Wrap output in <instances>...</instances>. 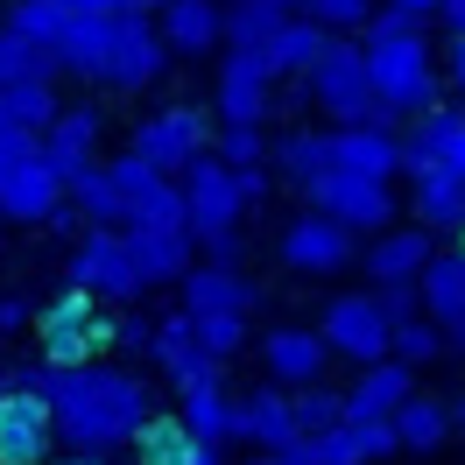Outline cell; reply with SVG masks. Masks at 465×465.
Instances as JSON below:
<instances>
[{
    "label": "cell",
    "instance_id": "5b68a950",
    "mask_svg": "<svg viewBox=\"0 0 465 465\" xmlns=\"http://www.w3.org/2000/svg\"><path fill=\"white\" fill-rule=\"evenodd\" d=\"M71 290L92 296L99 311H134V296L148 282L134 268V254H127V232H99V226L78 232V247H71Z\"/></svg>",
    "mask_w": 465,
    "mask_h": 465
},
{
    "label": "cell",
    "instance_id": "ee69618b",
    "mask_svg": "<svg viewBox=\"0 0 465 465\" xmlns=\"http://www.w3.org/2000/svg\"><path fill=\"white\" fill-rule=\"evenodd\" d=\"M198 268H240V226L232 232H204L198 240Z\"/></svg>",
    "mask_w": 465,
    "mask_h": 465
},
{
    "label": "cell",
    "instance_id": "1f68e13d",
    "mask_svg": "<svg viewBox=\"0 0 465 465\" xmlns=\"http://www.w3.org/2000/svg\"><path fill=\"white\" fill-rule=\"evenodd\" d=\"M324 43H331V35H324L318 22H303V15H296L290 29H275V43L254 50V57H262V71L282 85V78H311V64L324 57Z\"/></svg>",
    "mask_w": 465,
    "mask_h": 465
},
{
    "label": "cell",
    "instance_id": "9a60e30c",
    "mask_svg": "<svg viewBox=\"0 0 465 465\" xmlns=\"http://www.w3.org/2000/svg\"><path fill=\"white\" fill-rule=\"evenodd\" d=\"M262 367L275 388H311V381H324V367H331V352H324V339L311 331V324H275L262 339Z\"/></svg>",
    "mask_w": 465,
    "mask_h": 465
},
{
    "label": "cell",
    "instance_id": "d6986e66",
    "mask_svg": "<svg viewBox=\"0 0 465 465\" xmlns=\"http://www.w3.org/2000/svg\"><path fill=\"white\" fill-rule=\"evenodd\" d=\"M176 296H183V318H247L254 311V282L240 268H191Z\"/></svg>",
    "mask_w": 465,
    "mask_h": 465
},
{
    "label": "cell",
    "instance_id": "9f6ffc18",
    "mask_svg": "<svg viewBox=\"0 0 465 465\" xmlns=\"http://www.w3.org/2000/svg\"><path fill=\"white\" fill-rule=\"evenodd\" d=\"M459 423H465V388L451 395V430H459Z\"/></svg>",
    "mask_w": 465,
    "mask_h": 465
},
{
    "label": "cell",
    "instance_id": "ab89813d",
    "mask_svg": "<svg viewBox=\"0 0 465 465\" xmlns=\"http://www.w3.org/2000/svg\"><path fill=\"white\" fill-rule=\"evenodd\" d=\"M296 15L318 22L331 43H346V35H360L367 22H374V0H296Z\"/></svg>",
    "mask_w": 465,
    "mask_h": 465
},
{
    "label": "cell",
    "instance_id": "ffe728a7",
    "mask_svg": "<svg viewBox=\"0 0 465 465\" xmlns=\"http://www.w3.org/2000/svg\"><path fill=\"white\" fill-rule=\"evenodd\" d=\"M296 459L303 465H374V459H395V430L388 423H339L324 437H303Z\"/></svg>",
    "mask_w": 465,
    "mask_h": 465
},
{
    "label": "cell",
    "instance_id": "2e32d148",
    "mask_svg": "<svg viewBox=\"0 0 465 465\" xmlns=\"http://www.w3.org/2000/svg\"><path fill=\"white\" fill-rule=\"evenodd\" d=\"M331 170L367 176V183H395L402 176V134L395 127H339L331 134Z\"/></svg>",
    "mask_w": 465,
    "mask_h": 465
},
{
    "label": "cell",
    "instance_id": "83f0119b",
    "mask_svg": "<svg viewBox=\"0 0 465 465\" xmlns=\"http://www.w3.org/2000/svg\"><path fill=\"white\" fill-rule=\"evenodd\" d=\"M134 459L142 465H226V451H212V444H198V437L183 430L176 416H148L142 430H134Z\"/></svg>",
    "mask_w": 465,
    "mask_h": 465
},
{
    "label": "cell",
    "instance_id": "30bf717a",
    "mask_svg": "<svg viewBox=\"0 0 465 465\" xmlns=\"http://www.w3.org/2000/svg\"><path fill=\"white\" fill-rule=\"evenodd\" d=\"M275 254H282V268H296V275H339V268L360 254V240H352L346 226L318 219V212H296L290 226H282V240H275Z\"/></svg>",
    "mask_w": 465,
    "mask_h": 465
},
{
    "label": "cell",
    "instance_id": "8fae6325",
    "mask_svg": "<svg viewBox=\"0 0 465 465\" xmlns=\"http://www.w3.org/2000/svg\"><path fill=\"white\" fill-rule=\"evenodd\" d=\"M99 134H106V114H99V106H57V120L43 127L35 155L50 163L57 183H71V176H85L92 163H99Z\"/></svg>",
    "mask_w": 465,
    "mask_h": 465
},
{
    "label": "cell",
    "instance_id": "cb8c5ba5",
    "mask_svg": "<svg viewBox=\"0 0 465 465\" xmlns=\"http://www.w3.org/2000/svg\"><path fill=\"white\" fill-rule=\"evenodd\" d=\"M409 204H416V226L430 232H465V176L459 170H416L409 176Z\"/></svg>",
    "mask_w": 465,
    "mask_h": 465
},
{
    "label": "cell",
    "instance_id": "7a4b0ae2",
    "mask_svg": "<svg viewBox=\"0 0 465 465\" xmlns=\"http://www.w3.org/2000/svg\"><path fill=\"white\" fill-rule=\"evenodd\" d=\"M360 57H367V78H374V99L388 114V127L437 114V57H430L423 22H402V15L374 7V22L360 29Z\"/></svg>",
    "mask_w": 465,
    "mask_h": 465
},
{
    "label": "cell",
    "instance_id": "44dd1931",
    "mask_svg": "<svg viewBox=\"0 0 465 465\" xmlns=\"http://www.w3.org/2000/svg\"><path fill=\"white\" fill-rule=\"evenodd\" d=\"M240 437H247L254 451H290V444H303V437H296L290 388H275V381L247 388V395H240Z\"/></svg>",
    "mask_w": 465,
    "mask_h": 465
},
{
    "label": "cell",
    "instance_id": "7bdbcfd3",
    "mask_svg": "<svg viewBox=\"0 0 465 465\" xmlns=\"http://www.w3.org/2000/svg\"><path fill=\"white\" fill-rule=\"evenodd\" d=\"M191 339L204 346V360H219V367H226L232 352L247 346V318H191Z\"/></svg>",
    "mask_w": 465,
    "mask_h": 465
},
{
    "label": "cell",
    "instance_id": "4fadbf2b",
    "mask_svg": "<svg viewBox=\"0 0 465 465\" xmlns=\"http://www.w3.org/2000/svg\"><path fill=\"white\" fill-rule=\"evenodd\" d=\"M57 459V423L43 395H0V465H50Z\"/></svg>",
    "mask_w": 465,
    "mask_h": 465
},
{
    "label": "cell",
    "instance_id": "4dcf8cb0",
    "mask_svg": "<svg viewBox=\"0 0 465 465\" xmlns=\"http://www.w3.org/2000/svg\"><path fill=\"white\" fill-rule=\"evenodd\" d=\"M268 170L282 176V183H296V191H311V183L331 170V134H324V127H296V134H282V142L268 148Z\"/></svg>",
    "mask_w": 465,
    "mask_h": 465
},
{
    "label": "cell",
    "instance_id": "91938a15",
    "mask_svg": "<svg viewBox=\"0 0 465 465\" xmlns=\"http://www.w3.org/2000/svg\"><path fill=\"white\" fill-rule=\"evenodd\" d=\"M459 254H465V232H459Z\"/></svg>",
    "mask_w": 465,
    "mask_h": 465
},
{
    "label": "cell",
    "instance_id": "f907efd6",
    "mask_svg": "<svg viewBox=\"0 0 465 465\" xmlns=\"http://www.w3.org/2000/svg\"><path fill=\"white\" fill-rule=\"evenodd\" d=\"M444 170H459V176H465V114H459V127H451V148H444Z\"/></svg>",
    "mask_w": 465,
    "mask_h": 465
},
{
    "label": "cell",
    "instance_id": "d4e9b609",
    "mask_svg": "<svg viewBox=\"0 0 465 465\" xmlns=\"http://www.w3.org/2000/svg\"><path fill=\"white\" fill-rule=\"evenodd\" d=\"M409 395H416V374H409V367H395V360L360 367V381L346 388V423H388Z\"/></svg>",
    "mask_w": 465,
    "mask_h": 465
},
{
    "label": "cell",
    "instance_id": "8d00e7d4",
    "mask_svg": "<svg viewBox=\"0 0 465 465\" xmlns=\"http://www.w3.org/2000/svg\"><path fill=\"white\" fill-rule=\"evenodd\" d=\"M50 120H57V85H7V92H0V127L43 142Z\"/></svg>",
    "mask_w": 465,
    "mask_h": 465
},
{
    "label": "cell",
    "instance_id": "681fc988",
    "mask_svg": "<svg viewBox=\"0 0 465 465\" xmlns=\"http://www.w3.org/2000/svg\"><path fill=\"white\" fill-rule=\"evenodd\" d=\"M444 71H451V85L465 92V35H451V50H444Z\"/></svg>",
    "mask_w": 465,
    "mask_h": 465
},
{
    "label": "cell",
    "instance_id": "f1b7e54d",
    "mask_svg": "<svg viewBox=\"0 0 465 465\" xmlns=\"http://www.w3.org/2000/svg\"><path fill=\"white\" fill-rule=\"evenodd\" d=\"M416 296H423V318H430L437 331L465 324V254H459V247L430 254V268L416 275Z\"/></svg>",
    "mask_w": 465,
    "mask_h": 465
},
{
    "label": "cell",
    "instance_id": "484cf974",
    "mask_svg": "<svg viewBox=\"0 0 465 465\" xmlns=\"http://www.w3.org/2000/svg\"><path fill=\"white\" fill-rule=\"evenodd\" d=\"M0 212H7V219H22V226H50V219L64 212V183L50 176L43 155H29L22 170L0 183Z\"/></svg>",
    "mask_w": 465,
    "mask_h": 465
},
{
    "label": "cell",
    "instance_id": "e0dca14e",
    "mask_svg": "<svg viewBox=\"0 0 465 465\" xmlns=\"http://www.w3.org/2000/svg\"><path fill=\"white\" fill-rule=\"evenodd\" d=\"M148 360L176 381V388H204V381H226L219 360H204V346L191 339V318L170 311V318H155V339H148Z\"/></svg>",
    "mask_w": 465,
    "mask_h": 465
},
{
    "label": "cell",
    "instance_id": "5bb4252c",
    "mask_svg": "<svg viewBox=\"0 0 465 465\" xmlns=\"http://www.w3.org/2000/svg\"><path fill=\"white\" fill-rule=\"evenodd\" d=\"M268 114H275V78L254 50H232L219 64V127H262Z\"/></svg>",
    "mask_w": 465,
    "mask_h": 465
},
{
    "label": "cell",
    "instance_id": "4316f807",
    "mask_svg": "<svg viewBox=\"0 0 465 465\" xmlns=\"http://www.w3.org/2000/svg\"><path fill=\"white\" fill-rule=\"evenodd\" d=\"M127 254L142 268V282H183L198 268V240L191 232H155V226H127Z\"/></svg>",
    "mask_w": 465,
    "mask_h": 465
},
{
    "label": "cell",
    "instance_id": "277c9868",
    "mask_svg": "<svg viewBox=\"0 0 465 465\" xmlns=\"http://www.w3.org/2000/svg\"><path fill=\"white\" fill-rule=\"evenodd\" d=\"M311 106L331 120V134L339 127H388L374 99V78H367V57H360V43H324V57L311 64Z\"/></svg>",
    "mask_w": 465,
    "mask_h": 465
},
{
    "label": "cell",
    "instance_id": "ac0fdd59",
    "mask_svg": "<svg viewBox=\"0 0 465 465\" xmlns=\"http://www.w3.org/2000/svg\"><path fill=\"white\" fill-rule=\"evenodd\" d=\"M155 35H163V50H176V57H212L226 43V7L219 0H170L155 15Z\"/></svg>",
    "mask_w": 465,
    "mask_h": 465
},
{
    "label": "cell",
    "instance_id": "db71d44e",
    "mask_svg": "<svg viewBox=\"0 0 465 465\" xmlns=\"http://www.w3.org/2000/svg\"><path fill=\"white\" fill-rule=\"evenodd\" d=\"M247 465H303V459H296V444H290V451H254Z\"/></svg>",
    "mask_w": 465,
    "mask_h": 465
},
{
    "label": "cell",
    "instance_id": "52a82bcc",
    "mask_svg": "<svg viewBox=\"0 0 465 465\" xmlns=\"http://www.w3.org/2000/svg\"><path fill=\"white\" fill-rule=\"evenodd\" d=\"M318 339L331 360H352V367H381L388 360V339H395V324H388V311H381L374 290H346L324 303V324Z\"/></svg>",
    "mask_w": 465,
    "mask_h": 465
},
{
    "label": "cell",
    "instance_id": "836d02e7",
    "mask_svg": "<svg viewBox=\"0 0 465 465\" xmlns=\"http://www.w3.org/2000/svg\"><path fill=\"white\" fill-rule=\"evenodd\" d=\"M296 22V0H240L226 7V50H268L275 29Z\"/></svg>",
    "mask_w": 465,
    "mask_h": 465
},
{
    "label": "cell",
    "instance_id": "603a6c76",
    "mask_svg": "<svg viewBox=\"0 0 465 465\" xmlns=\"http://www.w3.org/2000/svg\"><path fill=\"white\" fill-rule=\"evenodd\" d=\"M176 423L212 444V451H226L232 437H240V395H232L226 381H204V388H183V402H176Z\"/></svg>",
    "mask_w": 465,
    "mask_h": 465
},
{
    "label": "cell",
    "instance_id": "11a10c76",
    "mask_svg": "<svg viewBox=\"0 0 465 465\" xmlns=\"http://www.w3.org/2000/svg\"><path fill=\"white\" fill-rule=\"evenodd\" d=\"M50 465H114V459H71V451H57Z\"/></svg>",
    "mask_w": 465,
    "mask_h": 465
},
{
    "label": "cell",
    "instance_id": "7dc6e473",
    "mask_svg": "<svg viewBox=\"0 0 465 465\" xmlns=\"http://www.w3.org/2000/svg\"><path fill=\"white\" fill-rule=\"evenodd\" d=\"M29 155H35V134H15V127H0V183L22 170Z\"/></svg>",
    "mask_w": 465,
    "mask_h": 465
},
{
    "label": "cell",
    "instance_id": "e575fe53",
    "mask_svg": "<svg viewBox=\"0 0 465 465\" xmlns=\"http://www.w3.org/2000/svg\"><path fill=\"white\" fill-rule=\"evenodd\" d=\"M64 204H71L85 226H99V232H120V226H127V212H120V191H114V176H106V163H92L85 176H71V183H64Z\"/></svg>",
    "mask_w": 465,
    "mask_h": 465
},
{
    "label": "cell",
    "instance_id": "74e56055",
    "mask_svg": "<svg viewBox=\"0 0 465 465\" xmlns=\"http://www.w3.org/2000/svg\"><path fill=\"white\" fill-rule=\"evenodd\" d=\"M0 29L29 35L35 50H57V35L71 29V15H64L57 0H7V22H0Z\"/></svg>",
    "mask_w": 465,
    "mask_h": 465
},
{
    "label": "cell",
    "instance_id": "7402d4cb",
    "mask_svg": "<svg viewBox=\"0 0 465 465\" xmlns=\"http://www.w3.org/2000/svg\"><path fill=\"white\" fill-rule=\"evenodd\" d=\"M430 254H437V240L423 226H388V232L367 240V275H374L381 290H395V282H416L430 268Z\"/></svg>",
    "mask_w": 465,
    "mask_h": 465
},
{
    "label": "cell",
    "instance_id": "ba28073f",
    "mask_svg": "<svg viewBox=\"0 0 465 465\" xmlns=\"http://www.w3.org/2000/svg\"><path fill=\"white\" fill-rule=\"evenodd\" d=\"M303 198H311V212H318V219L346 226L352 240H360V232H388V226H395V183H367V176L324 170Z\"/></svg>",
    "mask_w": 465,
    "mask_h": 465
},
{
    "label": "cell",
    "instance_id": "c3c4849f",
    "mask_svg": "<svg viewBox=\"0 0 465 465\" xmlns=\"http://www.w3.org/2000/svg\"><path fill=\"white\" fill-rule=\"evenodd\" d=\"M22 324H35V311L22 296H0V331H22Z\"/></svg>",
    "mask_w": 465,
    "mask_h": 465
},
{
    "label": "cell",
    "instance_id": "b9f144b4",
    "mask_svg": "<svg viewBox=\"0 0 465 465\" xmlns=\"http://www.w3.org/2000/svg\"><path fill=\"white\" fill-rule=\"evenodd\" d=\"M226 170H268V134L262 127H219V148H212Z\"/></svg>",
    "mask_w": 465,
    "mask_h": 465
},
{
    "label": "cell",
    "instance_id": "f546056e",
    "mask_svg": "<svg viewBox=\"0 0 465 465\" xmlns=\"http://www.w3.org/2000/svg\"><path fill=\"white\" fill-rule=\"evenodd\" d=\"M120 43V15L114 22H71V29L57 35V71H71V78H85V85H99V71H106V57H114Z\"/></svg>",
    "mask_w": 465,
    "mask_h": 465
},
{
    "label": "cell",
    "instance_id": "8992f818",
    "mask_svg": "<svg viewBox=\"0 0 465 465\" xmlns=\"http://www.w3.org/2000/svg\"><path fill=\"white\" fill-rule=\"evenodd\" d=\"M204 148H212V120H204V106H163V114H142V120H134L127 155L176 183V176L191 170Z\"/></svg>",
    "mask_w": 465,
    "mask_h": 465
},
{
    "label": "cell",
    "instance_id": "6da1fadb",
    "mask_svg": "<svg viewBox=\"0 0 465 465\" xmlns=\"http://www.w3.org/2000/svg\"><path fill=\"white\" fill-rule=\"evenodd\" d=\"M43 402H50V423H57V444L71 459H106L120 444H134L155 402H148V381L134 367H71V374H43Z\"/></svg>",
    "mask_w": 465,
    "mask_h": 465
},
{
    "label": "cell",
    "instance_id": "9c48e42d",
    "mask_svg": "<svg viewBox=\"0 0 465 465\" xmlns=\"http://www.w3.org/2000/svg\"><path fill=\"white\" fill-rule=\"evenodd\" d=\"M176 191H183V226H191V240H204V232H232V226H240V212H247L240 176H232L212 148L176 176Z\"/></svg>",
    "mask_w": 465,
    "mask_h": 465
},
{
    "label": "cell",
    "instance_id": "680465c9",
    "mask_svg": "<svg viewBox=\"0 0 465 465\" xmlns=\"http://www.w3.org/2000/svg\"><path fill=\"white\" fill-rule=\"evenodd\" d=\"M219 7H240V0H219Z\"/></svg>",
    "mask_w": 465,
    "mask_h": 465
},
{
    "label": "cell",
    "instance_id": "f5cc1de1",
    "mask_svg": "<svg viewBox=\"0 0 465 465\" xmlns=\"http://www.w3.org/2000/svg\"><path fill=\"white\" fill-rule=\"evenodd\" d=\"M437 15H444V29L465 35V0H437Z\"/></svg>",
    "mask_w": 465,
    "mask_h": 465
},
{
    "label": "cell",
    "instance_id": "7c38bea8",
    "mask_svg": "<svg viewBox=\"0 0 465 465\" xmlns=\"http://www.w3.org/2000/svg\"><path fill=\"white\" fill-rule=\"evenodd\" d=\"M163 71H170V50H163L155 22L148 15H120V43L106 57V71H99V85L106 92H148Z\"/></svg>",
    "mask_w": 465,
    "mask_h": 465
},
{
    "label": "cell",
    "instance_id": "bcb514c9",
    "mask_svg": "<svg viewBox=\"0 0 465 465\" xmlns=\"http://www.w3.org/2000/svg\"><path fill=\"white\" fill-rule=\"evenodd\" d=\"M148 339H155V324H148L142 311H120V318H114V346H127V352H148Z\"/></svg>",
    "mask_w": 465,
    "mask_h": 465
},
{
    "label": "cell",
    "instance_id": "d590c367",
    "mask_svg": "<svg viewBox=\"0 0 465 465\" xmlns=\"http://www.w3.org/2000/svg\"><path fill=\"white\" fill-rule=\"evenodd\" d=\"M7 85H57V57L35 50L29 35L0 29V92H7Z\"/></svg>",
    "mask_w": 465,
    "mask_h": 465
},
{
    "label": "cell",
    "instance_id": "816d5d0a",
    "mask_svg": "<svg viewBox=\"0 0 465 465\" xmlns=\"http://www.w3.org/2000/svg\"><path fill=\"white\" fill-rule=\"evenodd\" d=\"M388 15H402V22H423V15H437V0H388Z\"/></svg>",
    "mask_w": 465,
    "mask_h": 465
},
{
    "label": "cell",
    "instance_id": "f35d334b",
    "mask_svg": "<svg viewBox=\"0 0 465 465\" xmlns=\"http://www.w3.org/2000/svg\"><path fill=\"white\" fill-rule=\"evenodd\" d=\"M290 409H296V437H324V430H339V423H346V395H339V388H324V381L296 388Z\"/></svg>",
    "mask_w": 465,
    "mask_h": 465
},
{
    "label": "cell",
    "instance_id": "d6a6232c",
    "mask_svg": "<svg viewBox=\"0 0 465 465\" xmlns=\"http://www.w3.org/2000/svg\"><path fill=\"white\" fill-rule=\"evenodd\" d=\"M388 430H395V451H437L444 437H451V402H437V395H409L395 416H388Z\"/></svg>",
    "mask_w": 465,
    "mask_h": 465
},
{
    "label": "cell",
    "instance_id": "6f0895ef",
    "mask_svg": "<svg viewBox=\"0 0 465 465\" xmlns=\"http://www.w3.org/2000/svg\"><path fill=\"white\" fill-rule=\"evenodd\" d=\"M444 346H459V352H465V324H451V331H444Z\"/></svg>",
    "mask_w": 465,
    "mask_h": 465
},
{
    "label": "cell",
    "instance_id": "3957f363",
    "mask_svg": "<svg viewBox=\"0 0 465 465\" xmlns=\"http://www.w3.org/2000/svg\"><path fill=\"white\" fill-rule=\"evenodd\" d=\"M106 346H114V318H106L92 296L64 290V296H50V303L35 311V360H43L50 374L92 367V360H99Z\"/></svg>",
    "mask_w": 465,
    "mask_h": 465
},
{
    "label": "cell",
    "instance_id": "f6af8a7d",
    "mask_svg": "<svg viewBox=\"0 0 465 465\" xmlns=\"http://www.w3.org/2000/svg\"><path fill=\"white\" fill-rule=\"evenodd\" d=\"M381 311H388V324H416L423 318V296H416V282H395V290H374Z\"/></svg>",
    "mask_w": 465,
    "mask_h": 465
},
{
    "label": "cell",
    "instance_id": "60d3db41",
    "mask_svg": "<svg viewBox=\"0 0 465 465\" xmlns=\"http://www.w3.org/2000/svg\"><path fill=\"white\" fill-rule=\"evenodd\" d=\"M437 346H444V331H437L430 318H416V324H395V339H388V360L416 374L423 360H437Z\"/></svg>",
    "mask_w": 465,
    "mask_h": 465
}]
</instances>
